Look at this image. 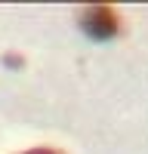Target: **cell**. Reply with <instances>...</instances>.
Wrapping results in <instances>:
<instances>
[{
    "label": "cell",
    "instance_id": "cell-2",
    "mask_svg": "<svg viewBox=\"0 0 148 154\" xmlns=\"http://www.w3.org/2000/svg\"><path fill=\"white\" fill-rule=\"evenodd\" d=\"M3 62H6L9 68H22V65H25V62H22V56H16V53H6V56H3Z\"/></svg>",
    "mask_w": 148,
    "mask_h": 154
},
{
    "label": "cell",
    "instance_id": "cell-3",
    "mask_svg": "<svg viewBox=\"0 0 148 154\" xmlns=\"http://www.w3.org/2000/svg\"><path fill=\"white\" fill-rule=\"evenodd\" d=\"M22 154H59L56 148H28V151H22Z\"/></svg>",
    "mask_w": 148,
    "mask_h": 154
},
{
    "label": "cell",
    "instance_id": "cell-1",
    "mask_svg": "<svg viewBox=\"0 0 148 154\" xmlns=\"http://www.w3.org/2000/svg\"><path fill=\"white\" fill-rule=\"evenodd\" d=\"M80 28L93 40H108V37L120 34V16L105 3H96V6H86L80 12Z\"/></svg>",
    "mask_w": 148,
    "mask_h": 154
}]
</instances>
